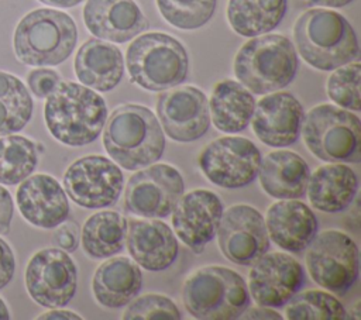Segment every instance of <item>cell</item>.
Here are the masks:
<instances>
[{"instance_id": "6da1fadb", "label": "cell", "mask_w": 361, "mask_h": 320, "mask_svg": "<svg viewBox=\"0 0 361 320\" xmlns=\"http://www.w3.org/2000/svg\"><path fill=\"white\" fill-rule=\"evenodd\" d=\"M44 117L54 138L69 147H82L100 135L107 120V106L90 87L61 80L47 97Z\"/></svg>"}, {"instance_id": "7a4b0ae2", "label": "cell", "mask_w": 361, "mask_h": 320, "mask_svg": "<svg viewBox=\"0 0 361 320\" xmlns=\"http://www.w3.org/2000/svg\"><path fill=\"white\" fill-rule=\"evenodd\" d=\"M103 144L116 164L128 171L157 162L165 149V137L155 114L145 106L124 104L104 123Z\"/></svg>"}, {"instance_id": "3957f363", "label": "cell", "mask_w": 361, "mask_h": 320, "mask_svg": "<svg viewBox=\"0 0 361 320\" xmlns=\"http://www.w3.org/2000/svg\"><path fill=\"white\" fill-rule=\"evenodd\" d=\"M300 56L319 70H333L360 56L354 28L344 16L327 8L302 13L293 27Z\"/></svg>"}, {"instance_id": "277c9868", "label": "cell", "mask_w": 361, "mask_h": 320, "mask_svg": "<svg viewBox=\"0 0 361 320\" xmlns=\"http://www.w3.org/2000/svg\"><path fill=\"white\" fill-rule=\"evenodd\" d=\"M78 41L73 18L54 8H35L14 30L17 59L30 66H54L66 61Z\"/></svg>"}, {"instance_id": "5b68a950", "label": "cell", "mask_w": 361, "mask_h": 320, "mask_svg": "<svg viewBox=\"0 0 361 320\" xmlns=\"http://www.w3.org/2000/svg\"><path fill=\"white\" fill-rule=\"evenodd\" d=\"M298 54L289 38L279 34L257 35L234 58V75L254 94H267L288 86L298 72Z\"/></svg>"}, {"instance_id": "8992f818", "label": "cell", "mask_w": 361, "mask_h": 320, "mask_svg": "<svg viewBox=\"0 0 361 320\" xmlns=\"http://www.w3.org/2000/svg\"><path fill=\"white\" fill-rule=\"evenodd\" d=\"M185 309L200 320H234L250 306V292L244 278L219 265L195 271L183 283Z\"/></svg>"}, {"instance_id": "52a82bcc", "label": "cell", "mask_w": 361, "mask_h": 320, "mask_svg": "<svg viewBox=\"0 0 361 320\" xmlns=\"http://www.w3.org/2000/svg\"><path fill=\"white\" fill-rule=\"evenodd\" d=\"M126 65L131 82L151 92L180 85L189 70L185 47L164 32L137 37L127 49Z\"/></svg>"}, {"instance_id": "ba28073f", "label": "cell", "mask_w": 361, "mask_h": 320, "mask_svg": "<svg viewBox=\"0 0 361 320\" xmlns=\"http://www.w3.org/2000/svg\"><path fill=\"white\" fill-rule=\"evenodd\" d=\"M306 147L319 159L338 164L361 161V125L354 113L333 104L313 107L303 120Z\"/></svg>"}, {"instance_id": "9c48e42d", "label": "cell", "mask_w": 361, "mask_h": 320, "mask_svg": "<svg viewBox=\"0 0 361 320\" xmlns=\"http://www.w3.org/2000/svg\"><path fill=\"white\" fill-rule=\"evenodd\" d=\"M306 250V266L312 279L334 295H347L360 272L355 241L343 231L327 230L317 234Z\"/></svg>"}, {"instance_id": "30bf717a", "label": "cell", "mask_w": 361, "mask_h": 320, "mask_svg": "<svg viewBox=\"0 0 361 320\" xmlns=\"http://www.w3.org/2000/svg\"><path fill=\"white\" fill-rule=\"evenodd\" d=\"M124 187L121 169L102 155H86L71 164L63 173V190L71 200L86 209L114 204Z\"/></svg>"}, {"instance_id": "8fae6325", "label": "cell", "mask_w": 361, "mask_h": 320, "mask_svg": "<svg viewBox=\"0 0 361 320\" xmlns=\"http://www.w3.org/2000/svg\"><path fill=\"white\" fill-rule=\"evenodd\" d=\"M183 195L182 175L171 165L155 164L130 176L124 190V207L144 219H162L172 213Z\"/></svg>"}, {"instance_id": "7c38bea8", "label": "cell", "mask_w": 361, "mask_h": 320, "mask_svg": "<svg viewBox=\"0 0 361 320\" xmlns=\"http://www.w3.org/2000/svg\"><path fill=\"white\" fill-rule=\"evenodd\" d=\"M261 159V151L248 138L221 137L202 151L199 166L212 183L240 189L258 176Z\"/></svg>"}, {"instance_id": "4fadbf2b", "label": "cell", "mask_w": 361, "mask_h": 320, "mask_svg": "<svg viewBox=\"0 0 361 320\" xmlns=\"http://www.w3.org/2000/svg\"><path fill=\"white\" fill-rule=\"evenodd\" d=\"M76 283V265L61 248L39 250L27 264L25 288L39 306L48 309L66 306L75 296Z\"/></svg>"}, {"instance_id": "5bb4252c", "label": "cell", "mask_w": 361, "mask_h": 320, "mask_svg": "<svg viewBox=\"0 0 361 320\" xmlns=\"http://www.w3.org/2000/svg\"><path fill=\"white\" fill-rule=\"evenodd\" d=\"M216 234L223 255L238 265H252L269 250L265 219L248 204H234L223 211Z\"/></svg>"}, {"instance_id": "9a60e30c", "label": "cell", "mask_w": 361, "mask_h": 320, "mask_svg": "<svg viewBox=\"0 0 361 320\" xmlns=\"http://www.w3.org/2000/svg\"><path fill=\"white\" fill-rule=\"evenodd\" d=\"M157 111L164 131L179 142L203 137L210 125L209 100L196 86H173L158 96Z\"/></svg>"}, {"instance_id": "2e32d148", "label": "cell", "mask_w": 361, "mask_h": 320, "mask_svg": "<svg viewBox=\"0 0 361 320\" xmlns=\"http://www.w3.org/2000/svg\"><path fill=\"white\" fill-rule=\"evenodd\" d=\"M305 282V269L293 257L283 252H265L252 264L248 292L259 306L282 307Z\"/></svg>"}, {"instance_id": "e0dca14e", "label": "cell", "mask_w": 361, "mask_h": 320, "mask_svg": "<svg viewBox=\"0 0 361 320\" xmlns=\"http://www.w3.org/2000/svg\"><path fill=\"white\" fill-rule=\"evenodd\" d=\"M223 211V203L214 192L192 190L182 195L172 210L173 231L193 252L200 254L214 238Z\"/></svg>"}, {"instance_id": "ac0fdd59", "label": "cell", "mask_w": 361, "mask_h": 320, "mask_svg": "<svg viewBox=\"0 0 361 320\" xmlns=\"http://www.w3.org/2000/svg\"><path fill=\"white\" fill-rule=\"evenodd\" d=\"M303 120L305 110L300 101L289 92H276L255 104L251 124L261 142L283 148L298 141Z\"/></svg>"}, {"instance_id": "d6986e66", "label": "cell", "mask_w": 361, "mask_h": 320, "mask_svg": "<svg viewBox=\"0 0 361 320\" xmlns=\"http://www.w3.org/2000/svg\"><path fill=\"white\" fill-rule=\"evenodd\" d=\"M17 189L21 216L39 228H55L69 216V202L59 182L47 173L30 175Z\"/></svg>"}, {"instance_id": "ffe728a7", "label": "cell", "mask_w": 361, "mask_h": 320, "mask_svg": "<svg viewBox=\"0 0 361 320\" xmlns=\"http://www.w3.org/2000/svg\"><path fill=\"white\" fill-rule=\"evenodd\" d=\"M83 20L93 35L117 44L135 38L149 25L134 0H87Z\"/></svg>"}, {"instance_id": "44dd1931", "label": "cell", "mask_w": 361, "mask_h": 320, "mask_svg": "<svg viewBox=\"0 0 361 320\" xmlns=\"http://www.w3.org/2000/svg\"><path fill=\"white\" fill-rule=\"evenodd\" d=\"M126 244L133 259L147 271H164L178 257V240L169 226L158 219L127 221Z\"/></svg>"}, {"instance_id": "7402d4cb", "label": "cell", "mask_w": 361, "mask_h": 320, "mask_svg": "<svg viewBox=\"0 0 361 320\" xmlns=\"http://www.w3.org/2000/svg\"><path fill=\"white\" fill-rule=\"evenodd\" d=\"M265 226L272 242L289 252L305 251L319 230L316 214L296 199L274 203L267 211Z\"/></svg>"}, {"instance_id": "603a6c76", "label": "cell", "mask_w": 361, "mask_h": 320, "mask_svg": "<svg viewBox=\"0 0 361 320\" xmlns=\"http://www.w3.org/2000/svg\"><path fill=\"white\" fill-rule=\"evenodd\" d=\"M73 65L78 79L85 86L99 92L114 89L124 73L121 51L100 38H90L83 42Z\"/></svg>"}, {"instance_id": "cb8c5ba5", "label": "cell", "mask_w": 361, "mask_h": 320, "mask_svg": "<svg viewBox=\"0 0 361 320\" xmlns=\"http://www.w3.org/2000/svg\"><path fill=\"white\" fill-rule=\"evenodd\" d=\"M259 182L275 199H300L306 195L310 169L296 152L279 149L261 159Z\"/></svg>"}, {"instance_id": "d4e9b609", "label": "cell", "mask_w": 361, "mask_h": 320, "mask_svg": "<svg viewBox=\"0 0 361 320\" xmlns=\"http://www.w3.org/2000/svg\"><path fill=\"white\" fill-rule=\"evenodd\" d=\"M142 273L138 264L127 257H114L97 266L92 288L96 300L110 309L128 304L140 293Z\"/></svg>"}, {"instance_id": "484cf974", "label": "cell", "mask_w": 361, "mask_h": 320, "mask_svg": "<svg viewBox=\"0 0 361 320\" xmlns=\"http://www.w3.org/2000/svg\"><path fill=\"white\" fill-rule=\"evenodd\" d=\"M358 192L355 172L344 164H331L317 168L309 176L307 196L310 204L324 213L345 210Z\"/></svg>"}, {"instance_id": "4316f807", "label": "cell", "mask_w": 361, "mask_h": 320, "mask_svg": "<svg viewBox=\"0 0 361 320\" xmlns=\"http://www.w3.org/2000/svg\"><path fill=\"white\" fill-rule=\"evenodd\" d=\"M255 99L251 92L235 80L219 82L210 96L209 111L216 128L223 133H240L251 121Z\"/></svg>"}, {"instance_id": "83f0119b", "label": "cell", "mask_w": 361, "mask_h": 320, "mask_svg": "<svg viewBox=\"0 0 361 320\" xmlns=\"http://www.w3.org/2000/svg\"><path fill=\"white\" fill-rule=\"evenodd\" d=\"M286 6V0H228L227 18L237 34L257 37L279 25Z\"/></svg>"}, {"instance_id": "f1b7e54d", "label": "cell", "mask_w": 361, "mask_h": 320, "mask_svg": "<svg viewBox=\"0 0 361 320\" xmlns=\"http://www.w3.org/2000/svg\"><path fill=\"white\" fill-rule=\"evenodd\" d=\"M127 220L117 211H97L82 228L83 251L94 258H109L118 254L126 244Z\"/></svg>"}, {"instance_id": "f546056e", "label": "cell", "mask_w": 361, "mask_h": 320, "mask_svg": "<svg viewBox=\"0 0 361 320\" xmlns=\"http://www.w3.org/2000/svg\"><path fill=\"white\" fill-rule=\"evenodd\" d=\"M42 147L32 140L8 134L0 138V183L17 185L37 168Z\"/></svg>"}, {"instance_id": "4dcf8cb0", "label": "cell", "mask_w": 361, "mask_h": 320, "mask_svg": "<svg viewBox=\"0 0 361 320\" xmlns=\"http://www.w3.org/2000/svg\"><path fill=\"white\" fill-rule=\"evenodd\" d=\"M34 103L25 85L0 70V135L21 131L32 116Z\"/></svg>"}, {"instance_id": "1f68e13d", "label": "cell", "mask_w": 361, "mask_h": 320, "mask_svg": "<svg viewBox=\"0 0 361 320\" xmlns=\"http://www.w3.org/2000/svg\"><path fill=\"white\" fill-rule=\"evenodd\" d=\"M285 317L289 320H343L347 312L336 296L322 290H307L292 296L286 303Z\"/></svg>"}, {"instance_id": "d6a6232c", "label": "cell", "mask_w": 361, "mask_h": 320, "mask_svg": "<svg viewBox=\"0 0 361 320\" xmlns=\"http://www.w3.org/2000/svg\"><path fill=\"white\" fill-rule=\"evenodd\" d=\"M217 0H157L161 16L180 30H196L213 17Z\"/></svg>"}, {"instance_id": "836d02e7", "label": "cell", "mask_w": 361, "mask_h": 320, "mask_svg": "<svg viewBox=\"0 0 361 320\" xmlns=\"http://www.w3.org/2000/svg\"><path fill=\"white\" fill-rule=\"evenodd\" d=\"M360 76L361 65L350 62L336 68L327 80V94L338 106L345 110L360 111Z\"/></svg>"}, {"instance_id": "e575fe53", "label": "cell", "mask_w": 361, "mask_h": 320, "mask_svg": "<svg viewBox=\"0 0 361 320\" xmlns=\"http://www.w3.org/2000/svg\"><path fill=\"white\" fill-rule=\"evenodd\" d=\"M121 319L124 320H149V319H182L178 306L172 299L157 295L147 293L144 296L133 299L127 309L124 310Z\"/></svg>"}, {"instance_id": "d590c367", "label": "cell", "mask_w": 361, "mask_h": 320, "mask_svg": "<svg viewBox=\"0 0 361 320\" xmlns=\"http://www.w3.org/2000/svg\"><path fill=\"white\" fill-rule=\"evenodd\" d=\"M27 83L34 96L38 99H47L61 83V76L54 69L37 68L27 75Z\"/></svg>"}, {"instance_id": "8d00e7d4", "label": "cell", "mask_w": 361, "mask_h": 320, "mask_svg": "<svg viewBox=\"0 0 361 320\" xmlns=\"http://www.w3.org/2000/svg\"><path fill=\"white\" fill-rule=\"evenodd\" d=\"M54 244L66 251L73 252L78 248L79 244V228L73 221H62L59 226H56V230L52 237Z\"/></svg>"}, {"instance_id": "74e56055", "label": "cell", "mask_w": 361, "mask_h": 320, "mask_svg": "<svg viewBox=\"0 0 361 320\" xmlns=\"http://www.w3.org/2000/svg\"><path fill=\"white\" fill-rule=\"evenodd\" d=\"M16 271V258L11 247L0 237V289L6 288L13 279Z\"/></svg>"}, {"instance_id": "f35d334b", "label": "cell", "mask_w": 361, "mask_h": 320, "mask_svg": "<svg viewBox=\"0 0 361 320\" xmlns=\"http://www.w3.org/2000/svg\"><path fill=\"white\" fill-rule=\"evenodd\" d=\"M14 213V203L10 192L0 185V234H8L11 219Z\"/></svg>"}, {"instance_id": "ab89813d", "label": "cell", "mask_w": 361, "mask_h": 320, "mask_svg": "<svg viewBox=\"0 0 361 320\" xmlns=\"http://www.w3.org/2000/svg\"><path fill=\"white\" fill-rule=\"evenodd\" d=\"M241 319H275V320H281L282 316L272 310L271 307L268 306H259L258 307H247L245 312L240 316Z\"/></svg>"}, {"instance_id": "60d3db41", "label": "cell", "mask_w": 361, "mask_h": 320, "mask_svg": "<svg viewBox=\"0 0 361 320\" xmlns=\"http://www.w3.org/2000/svg\"><path fill=\"white\" fill-rule=\"evenodd\" d=\"M38 320H80L82 317L79 314H76L75 312H71V310H59V307L54 309V310H49V312H45L44 314L38 316L37 317Z\"/></svg>"}, {"instance_id": "b9f144b4", "label": "cell", "mask_w": 361, "mask_h": 320, "mask_svg": "<svg viewBox=\"0 0 361 320\" xmlns=\"http://www.w3.org/2000/svg\"><path fill=\"white\" fill-rule=\"evenodd\" d=\"M47 6L51 7H59V8H69L80 4L83 0H38Z\"/></svg>"}, {"instance_id": "7bdbcfd3", "label": "cell", "mask_w": 361, "mask_h": 320, "mask_svg": "<svg viewBox=\"0 0 361 320\" xmlns=\"http://www.w3.org/2000/svg\"><path fill=\"white\" fill-rule=\"evenodd\" d=\"M309 4L322 6V7H343L350 4L353 0H307Z\"/></svg>"}, {"instance_id": "ee69618b", "label": "cell", "mask_w": 361, "mask_h": 320, "mask_svg": "<svg viewBox=\"0 0 361 320\" xmlns=\"http://www.w3.org/2000/svg\"><path fill=\"white\" fill-rule=\"evenodd\" d=\"M7 319H10V313H8V309H7L6 303L0 297V320H7Z\"/></svg>"}]
</instances>
